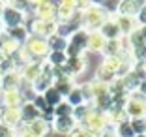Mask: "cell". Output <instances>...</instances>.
Returning <instances> with one entry per match:
<instances>
[{
  "label": "cell",
  "instance_id": "9a60e30c",
  "mask_svg": "<svg viewBox=\"0 0 146 137\" xmlns=\"http://www.w3.org/2000/svg\"><path fill=\"white\" fill-rule=\"evenodd\" d=\"M19 111H21V124H30V122H34V120H38L39 116V111L34 107V103H23L21 107H19Z\"/></svg>",
  "mask_w": 146,
  "mask_h": 137
},
{
  "label": "cell",
  "instance_id": "d590c367",
  "mask_svg": "<svg viewBox=\"0 0 146 137\" xmlns=\"http://www.w3.org/2000/svg\"><path fill=\"white\" fill-rule=\"evenodd\" d=\"M135 137H146V133H141V135H135Z\"/></svg>",
  "mask_w": 146,
  "mask_h": 137
},
{
  "label": "cell",
  "instance_id": "d4e9b609",
  "mask_svg": "<svg viewBox=\"0 0 146 137\" xmlns=\"http://www.w3.org/2000/svg\"><path fill=\"white\" fill-rule=\"evenodd\" d=\"M116 135L118 137H135V132L129 122H120L118 128H116Z\"/></svg>",
  "mask_w": 146,
  "mask_h": 137
},
{
  "label": "cell",
  "instance_id": "ba28073f",
  "mask_svg": "<svg viewBox=\"0 0 146 137\" xmlns=\"http://www.w3.org/2000/svg\"><path fill=\"white\" fill-rule=\"evenodd\" d=\"M25 132L32 137H47L49 132H51V122H47V120H43V118H38L34 122H30V124H26Z\"/></svg>",
  "mask_w": 146,
  "mask_h": 137
},
{
  "label": "cell",
  "instance_id": "52a82bcc",
  "mask_svg": "<svg viewBox=\"0 0 146 137\" xmlns=\"http://www.w3.org/2000/svg\"><path fill=\"white\" fill-rule=\"evenodd\" d=\"M124 109L131 118H142V116H146V100L141 96H133L127 102V105H124Z\"/></svg>",
  "mask_w": 146,
  "mask_h": 137
},
{
  "label": "cell",
  "instance_id": "603a6c76",
  "mask_svg": "<svg viewBox=\"0 0 146 137\" xmlns=\"http://www.w3.org/2000/svg\"><path fill=\"white\" fill-rule=\"evenodd\" d=\"M68 103L71 105V107H79V105L86 103V102H84V96H82L81 86H75V88H73L71 92L68 94Z\"/></svg>",
  "mask_w": 146,
  "mask_h": 137
},
{
  "label": "cell",
  "instance_id": "8d00e7d4",
  "mask_svg": "<svg viewBox=\"0 0 146 137\" xmlns=\"http://www.w3.org/2000/svg\"><path fill=\"white\" fill-rule=\"evenodd\" d=\"M0 124H2V111H0Z\"/></svg>",
  "mask_w": 146,
  "mask_h": 137
},
{
  "label": "cell",
  "instance_id": "7402d4cb",
  "mask_svg": "<svg viewBox=\"0 0 146 137\" xmlns=\"http://www.w3.org/2000/svg\"><path fill=\"white\" fill-rule=\"evenodd\" d=\"M66 62H68V55H66V53H56V51L49 53L47 64L51 66V68H62V66H66Z\"/></svg>",
  "mask_w": 146,
  "mask_h": 137
},
{
  "label": "cell",
  "instance_id": "1f68e13d",
  "mask_svg": "<svg viewBox=\"0 0 146 137\" xmlns=\"http://www.w3.org/2000/svg\"><path fill=\"white\" fill-rule=\"evenodd\" d=\"M98 137H114V133H111V132H105V133H101V135H98Z\"/></svg>",
  "mask_w": 146,
  "mask_h": 137
},
{
  "label": "cell",
  "instance_id": "484cf974",
  "mask_svg": "<svg viewBox=\"0 0 146 137\" xmlns=\"http://www.w3.org/2000/svg\"><path fill=\"white\" fill-rule=\"evenodd\" d=\"M131 128H133L135 135H141V133H146V116H142V118H133L131 122Z\"/></svg>",
  "mask_w": 146,
  "mask_h": 137
},
{
  "label": "cell",
  "instance_id": "4fadbf2b",
  "mask_svg": "<svg viewBox=\"0 0 146 137\" xmlns=\"http://www.w3.org/2000/svg\"><path fill=\"white\" fill-rule=\"evenodd\" d=\"M99 34L103 36L105 41H112V39H118L120 38V28H118V25H116V21H112V19H107V21L101 25V28H99Z\"/></svg>",
  "mask_w": 146,
  "mask_h": 137
},
{
  "label": "cell",
  "instance_id": "9c48e42d",
  "mask_svg": "<svg viewBox=\"0 0 146 137\" xmlns=\"http://www.w3.org/2000/svg\"><path fill=\"white\" fill-rule=\"evenodd\" d=\"M52 128L56 133H62V135H69L73 130L77 128V122L73 116H54L52 120Z\"/></svg>",
  "mask_w": 146,
  "mask_h": 137
},
{
  "label": "cell",
  "instance_id": "3957f363",
  "mask_svg": "<svg viewBox=\"0 0 146 137\" xmlns=\"http://www.w3.org/2000/svg\"><path fill=\"white\" fill-rule=\"evenodd\" d=\"M56 28H58L56 21H39L36 17L26 26V30H32V36H38V38H43V39H49L51 36H54Z\"/></svg>",
  "mask_w": 146,
  "mask_h": 137
},
{
  "label": "cell",
  "instance_id": "7a4b0ae2",
  "mask_svg": "<svg viewBox=\"0 0 146 137\" xmlns=\"http://www.w3.org/2000/svg\"><path fill=\"white\" fill-rule=\"evenodd\" d=\"M107 126H109V116L105 113L98 111V109H92L86 118L81 122V128H84L86 132H90L94 137L101 135V133L107 132Z\"/></svg>",
  "mask_w": 146,
  "mask_h": 137
},
{
  "label": "cell",
  "instance_id": "ac0fdd59",
  "mask_svg": "<svg viewBox=\"0 0 146 137\" xmlns=\"http://www.w3.org/2000/svg\"><path fill=\"white\" fill-rule=\"evenodd\" d=\"M116 25H118L120 32L129 34V36H131L135 30H137V21H135L133 17H122V15H118V19H116Z\"/></svg>",
  "mask_w": 146,
  "mask_h": 137
},
{
  "label": "cell",
  "instance_id": "5bb4252c",
  "mask_svg": "<svg viewBox=\"0 0 146 137\" xmlns=\"http://www.w3.org/2000/svg\"><path fill=\"white\" fill-rule=\"evenodd\" d=\"M2 124L9 130H17L21 126V111L19 109H2Z\"/></svg>",
  "mask_w": 146,
  "mask_h": 137
},
{
  "label": "cell",
  "instance_id": "836d02e7",
  "mask_svg": "<svg viewBox=\"0 0 146 137\" xmlns=\"http://www.w3.org/2000/svg\"><path fill=\"white\" fill-rule=\"evenodd\" d=\"M0 32H4V25H2V21H0Z\"/></svg>",
  "mask_w": 146,
  "mask_h": 137
},
{
  "label": "cell",
  "instance_id": "5b68a950",
  "mask_svg": "<svg viewBox=\"0 0 146 137\" xmlns=\"http://www.w3.org/2000/svg\"><path fill=\"white\" fill-rule=\"evenodd\" d=\"M0 21L4 25V30L6 28H15V26H25V11H19V9L11 8L9 4H6Z\"/></svg>",
  "mask_w": 146,
  "mask_h": 137
},
{
  "label": "cell",
  "instance_id": "8992f818",
  "mask_svg": "<svg viewBox=\"0 0 146 137\" xmlns=\"http://www.w3.org/2000/svg\"><path fill=\"white\" fill-rule=\"evenodd\" d=\"M34 6V17L39 21H56V6L52 2H36Z\"/></svg>",
  "mask_w": 146,
  "mask_h": 137
},
{
  "label": "cell",
  "instance_id": "30bf717a",
  "mask_svg": "<svg viewBox=\"0 0 146 137\" xmlns=\"http://www.w3.org/2000/svg\"><path fill=\"white\" fill-rule=\"evenodd\" d=\"M43 72V60H38V62H30V64H26L25 68L21 70V79L26 83H34L36 79L41 75Z\"/></svg>",
  "mask_w": 146,
  "mask_h": 137
},
{
  "label": "cell",
  "instance_id": "f546056e",
  "mask_svg": "<svg viewBox=\"0 0 146 137\" xmlns=\"http://www.w3.org/2000/svg\"><path fill=\"white\" fill-rule=\"evenodd\" d=\"M139 32H141V38H142V41H144V45H146V26H144V28H141Z\"/></svg>",
  "mask_w": 146,
  "mask_h": 137
},
{
  "label": "cell",
  "instance_id": "4316f807",
  "mask_svg": "<svg viewBox=\"0 0 146 137\" xmlns=\"http://www.w3.org/2000/svg\"><path fill=\"white\" fill-rule=\"evenodd\" d=\"M71 113H73V107L68 102H62L60 105L54 107V116H71Z\"/></svg>",
  "mask_w": 146,
  "mask_h": 137
},
{
  "label": "cell",
  "instance_id": "cb8c5ba5",
  "mask_svg": "<svg viewBox=\"0 0 146 137\" xmlns=\"http://www.w3.org/2000/svg\"><path fill=\"white\" fill-rule=\"evenodd\" d=\"M103 53L107 55V58H111V56H120L122 53V43L118 41V39H112V41H107L103 47Z\"/></svg>",
  "mask_w": 146,
  "mask_h": 137
},
{
  "label": "cell",
  "instance_id": "f1b7e54d",
  "mask_svg": "<svg viewBox=\"0 0 146 137\" xmlns=\"http://www.w3.org/2000/svg\"><path fill=\"white\" fill-rule=\"evenodd\" d=\"M137 23H139V25H144V26H146V4H142L141 11H139V15H137Z\"/></svg>",
  "mask_w": 146,
  "mask_h": 137
},
{
  "label": "cell",
  "instance_id": "83f0119b",
  "mask_svg": "<svg viewBox=\"0 0 146 137\" xmlns=\"http://www.w3.org/2000/svg\"><path fill=\"white\" fill-rule=\"evenodd\" d=\"M69 137H94V135H92L90 132H86L84 128H81V126H79V128H75L71 133H69Z\"/></svg>",
  "mask_w": 146,
  "mask_h": 137
},
{
  "label": "cell",
  "instance_id": "2e32d148",
  "mask_svg": "<svg viewBox=\"0 0 146 137\" xmlns=\"http://www.w3.org/2000/svg\"><path fill=\"white\" fill-rule=\"evenodd\" d=\"M116 8H118V13H120L122 17H133L135 19L142 8V2H120Z\"/></svg>",
  "mask_w": 146,
  "mask_h": 137
},
{
  "label": "cell",
  "instance_id": "4dcf8cb0",
  "mask_svg": "<svg viewBox=\"0 0 146 137\" xmlns=\"http://www.w3.org/2000/svg\"><path fill=\"white\" fill-rule=\"evenodd\" d=\"M15 135H17V133H15ZM17 137H32V135H28V133H26V132H25V128H23V132H21V133H19V135H17Z\"/></svg>",
  "mask_w": 146,
  "mask_h": 137
},
{
  "label": "cell",
  "instance_id": "277c9868",
  "mask_svg": "<svg viewBox=\"0 0 146 137\" xmlns=\"http://www.w3.org/2000/svg\"><path fill=\"white\" fill-rule=\"evenodd\" d=\"M88 45V32L86 30H79L71 38L68 39V49H66V55L68 58H75V56H82V51Z\"/></svg>",
  "mask_w": 146,
  "mask_h": 137
},
{
  "label": "cell",
  "instance_id": "e0dca14e",
  "mask_svg": "<svg viewBox=\"0 0 146 137\" xmlns=\"http://www.w3.org/2000/svg\"><path fill=\"white\" fill-rule=\"evenodd\" d=\"M4 32L8 34V38H11L13 41L19 43V45H25V41L28 39V30H26V26H15V28H6Z\"/></svg>",
  "mask_w": 146,
  "mask_h": 137
},
{
  "label": "cell",
  "instance_id": "6da1fadb",
  "mask_svg": "<svg viewBox=\"0 0 146 137\" xmlns=\"http://www.w3.org/2000/svg\"><path fill=\"white\" fill-rule=\"evenodd\" d=\"M107 21V11L101 6H88L84 11L81 13V26L86 30L96 32V28H101V25Z\"/></svg>",
  "mask_w": 146,
  "mask_h": 137
},
{
  "label": "cell",
  "instance_id": "7c38bea8",
  "mask_svg": "<svg viewBox=\"0 0 146 137\" xmlns=\"http://www.w3.org/2000/svg\"><path fill=\"white\" fill-rule=\"evenodd\" d=\"M23 96L19 90H9V92H2V107L4 109H19L23 105Z\"/></svg>",
  "mask_w": 146,
  "mask_h": 137
},
{
  "label": "cell",
  "instance_id": "e575fe53",
  "mask_svg": "<svg viewBox=\"0 0 146 137\" xmlns=\"http://www.w3.org/2000/svg\"><path fill=\"white\" fill-rule=\"evenodd\" d=\"M4 58H6V56H4V55H2V53H0V62H2V60H4Z\"/></svg>",
  "mask_w": 146,
  "mask_h": 137
},
{
  "label": "cell",
  "instance_id": "d6986e66",
  "mask_svg": "<svg viewBox=\"0 0 146 137\" xmlns=\"http://www.w3.org/2000/svg\"><path fill=\"white\" fill-rule=\"evenodd\" d=\"M105 39L103 36L99 34L98 30L96 32H88V45H86V49H90V51H103L105 47Z\"/></svg>",
  "mask_w": 146,
  "mask_h": 137
},
{
  "label": "cell",
  "instance_id": "8fae6325",
  "mask_svg": "<svg viewBox=\"0 0 146 137\" xmlns=\"http://www.w3.org/2000/svg\"><path fill=\"white\" fill-rule=\"evenodd\" d=\"M21 86V73L11 72L0 77V90L2 92H9V90H19Z\"/></svg>",
  "mask_w": 146,
  "mask_h": 137
},
{
  "label": "cell",
  "instance_id": "ffe728a7",
  "mask_svg": "<svg viewBox=\"0 0 146 137\" xmlns=\"http://www.w3.org/2000/svg\"><path fill=\"white\" fill-rule=\"evenodd\" d=\"M41 96L45 98V102H47V105H49V107H52V109H54L56 105H60V103L64 102V98H62V94H60V92H58V90L54 88V86H51L49 90H45V92H43Z\"/></svg>",
  "mask_w": 146,
  "mask_h": 137
},
{
  "label": "cell",
  "instance_id": "44dd1931",
  "mask_svg": "<svg viewBox=\"0 0 146 137\" xmlns=\"http://www.w3.org/2000/svg\"><path fill=\"white\" fill-rule=\"evenodd\" d=\"M47 43H49V49H51V51H56V53H66V49H68V39L58 36V34L51 36V38L47 39Z\"/></svg>",
  "mask_w": 146,
  "mask_h": 137
},
{
  "label": "cell",
  "instance_id": "d6a6232c",
  "mask_svg": "<svg viewBox=\"0 0 146 137\" xmlns=\"http://www.w3.org/2000/svg\"><path fill=\"white\" fill-rule=\"evenodd\" d=\"M4 8H6V4H4V2H0V17H2V11H4Z\"/></svg>",
  "mask_w": 146,
  "mask_h": 137
}]
</instances>
